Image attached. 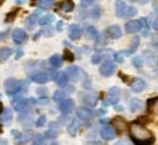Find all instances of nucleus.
Returning <instances> with one entry per match:
<instances>
[{"label": "nucleus", "mask_w": 158, "mask_h": 145, "mask_svg": "<svg viewBox=\"0 0 158 145\" xmlns=\"http://www.w3.org/2000/svg\"><path fill=\"white\" fill-rule=\"evenodd\" d=\"M129 132H130V139L133 141L136 145H149L155 141L152 134L145 126H142L139 122L130 123Z\"/></svg>", "instance_id": "f257e3e1"}, {"label": "nucleus", "mask_w": 158, "mask_h": 145, "mask_svg": "<svg viewBox=\"0 0 158 145\" xmlns=\"http://www.w3.org/2000/svg\"><path fill=\"white\" fill-rule=\"evenodd\" d=\"M21 87H22V82L18 81V79H15V78H9L5 81L6 92L9 95H13V94H16V92H19Z\"/></svg>", "instance_id": "f03ea898"}, {"label": "nucleus", "mask_w": 158, "mask_h": 145, "mask_svg": "<svg viewBox=\"0 0 158 145\" xmlns=\"http://www.w3.org/2000/svg\"><path fill=\"white\" fill-rule=\"evenodd\" d=\"M59 110L63 113V114H70V113L75 110V103L73 100L70 98H63L62 101H59Z\"/></svg>", "instance_id": "7ed1b4c3"}, {"label": "nucleus", "mask_w": 158, "mask_h": 145, "mask_svg": "<svg viewBox=\"0 0 158 145\" xmlns=\"http://www.w3.org/2000/svg\"><path fill=\"white\" fill-rule=\"evenodd\" d=\"M114 70H116V65L111 60L102 62L101 66H100V73H101L102 76H110V75H113Z\"/></svg>", "instance_id": "20e7f679"}, {"label": "nucleus", "mask_w": 158, "mask_h": 145, "mask_svg": "<svg viewBox=\"0 0 158 145\" xmlns=\"http://www.w3.org/2000/svg\"><path fill=\"white\" fill-rule=\"evenodd\" d=\"M76 116L81 120H91L92 117L95 116V112H92L91 107H79L78 110H76Z\"/></svg>", "instance_id": "39448f33"}, {"label": "nucleus", "mask_w": 158, "mask_h": 145, "mask_svg": "<svg viewBox=\"0 0 158 145\" xmlns=\"http://www.w3.org/2000/svg\"><path fill=\"white\" fill-rule=\"evenodd\" d=\"M12 106L16 112H25L29 106V98H15L12 101Z\"/></svg>", "instance_id": "423d86ee"}, {"label": "nucleus", "mask_w": 158, "mask_h": 145, "mask_svg": "<svg viewBox=\"0 0 158 145\" xmlns=\"http://www.w3.org/2000/svg\"><path fill=\"white\" fill-rule=\"evenodd\" d=\"M116 129H114V126H108V125H106L104 128L101 129V132H100V135H101V138L102 139H106V141H111L116 136Z\"/></svg>", "instance_id": "0eeeda50"}, {"label": "nucleus", "mask_w": 158, "mask_h": 145, "mask_svg": "<svg viewBox=\"0 0 158 145\" xmlns=\"http://www.w3.org/2000/svg\"><path fill=\"white\" fill-rule=\"evenodd\" d=\"M29 78H31V81L35 82V84H45V82L50 79V76H48L47 72H34Z\"/></svg>", "instance_id": "6e6552de"}, {"label": "nucleus", "mask_w": 158, "mask_h": 145, "mask_svg": "<svg viewBox=\"0 0 158 145\" xmlns=\"http://www.w3.org/2000/svg\"><path fill=\"white\" fill-rule=\"evenodd\" d=\"M12 38H13V41H15L16 44H23V43L27 41V38H28V35H27V32H25L23 29L16 28L13 31V34H12Z\"/></svg>", "instance_id": "1a4fd4ad"}, {"label": "nucleus", "mask_w": 158, "mask_h": 145, "mask_svg": "<svg viewBox=\"0 0 158 145\" xmlns=\"http://www.w3.org/2000/svg\"><path fill=\"white\" fill-rule=\"evenodd\" d=\"M124 29H126L127 34H135L142 29V23H141V21H129V22H126V25H124Z\"/></svg>", "instance_id": "9d476101"}, {"label": "nucleus", "mask_w": 158, "mask_h": 145, "mask_svg": "<svg viewBox=\"0 0 158 145\" xmlns=\"http://www.w3.org/2000/svg\"><path fill=\"white\" fill-rule=\"evenodd\" d=\"M147 88V82L141 78H136L132 81V84H130V89L133 91V92H142L143 89Z\"/></svg>", "instance_id": "9b49d317"}, {"label": "nucleus", "mask_w": 158, "mask_h": 145, "mask_svg": "<svg viewBox=\"0 0 158 145\" xmlns=\"http://www.w3.org/2000/svg\"><path fill=\"white\" fill-rule=\"evenodd\" d=\"M107 34H108V37L110 38H113V40H117L122 37V29H120V27L118 25H110L107 28Z\"/></svg>", "instance_id": "f8f14e48"}, {"label": "nucleus", "mask_w": 158, "mask_h": 145, "mask_svg": "<svg viewBox=\"0 0 158 145\" xmlns=\"http://www.w3.org/2000/svg\"><path fill=\"white\" fill-rule=\"evenodd\" d=\"M79 73H81V70H79L76 66H69L68 69H66V75H68V78L70 79V81H78Z\"/></svg>", "instance_id": "ddd939ff"}, {"label": "nucleus", "mask_w": 158, "mask_h": 145, "mask_svg": "<svg viewBox=\"0 0 158 145\" xmlns=\"http://www.w3.org/2000/svg\"><path fill=\"white\" fill-rule=\"evenodd\" d=\"M82 35V29H81V27L79 25H70L69 27V37L72 40H78L79 37Z\"/></svg>", "instance_id": "4468645a"}, {"label": "nucleus", "mask_w": 158, "mask_h": 145, "mask_svg": "<svg viewBox=\"0 0 158 145\" xmlns=\"http://www.w3.org/2000/svg\"><path fill=\"white\" fill-rule=\"evenodd\" d=\"M139 43H141V40H139V37H135V38L130 41V47L127 51H124L123 54H126V56H130V54H133L136 50H138V47H139Z\"/></svg>", "instance_id": "2eb2a0df"}, {"label": "nucleus", "mask_w": 158, "mask_h": 145, "mask_svg": "<svg viewBox=\"0 0 158 145\" xmlns=\"http://www.w3.org/2000/svg\"><path fill=\"white\" fill-rule=\"evenodd\" d=\"M118 95H120V89L113 87V88H110L108 91V97H110V101L108 103H111V104H116L118 101Z\"/></svg>", "instance_id": "dca6fc26"}, {"label": "nucleus", "mask_w": 158, "mask_h": 145, "mask_svg": "<svg viewBox=\"0 0 158 145\" xmlns=\"http://www.w3.org/2000/svg\"><path fill=\"white\" fill-rule=\"evenodd\" d=\"M13 117V113H12L10 109H5L3 112L0 113V122L2 123H9Z\"/></svg>", "instance_id": "f3484780"}, {"label": "nucleus", "mask_w": 158, "mask_h": 145, "mask_svg": "<svg viewBox=\"0 0 158 145\" xmlns=\"http://www.w3.org/2000/svg\"><path fill=\"white\" fill-rule=\"evenodd\" d=\"M124 119L123 117H114L113 119V126H114V129L117 130V132H122L124 128H126V125H124Z\"/></svg>", "instance_id": "a211bd4d"}, {"label": "nucleus", "mask_w": 158, "mask_h": 145, "mask_svg": "<svg viewBox=\"0 0 158 145\" xmlns=\"http://www.w3.org/2000/svg\"><path fill=\"white\" fill-rule=\"evenodd\" d=\"M129 109L130 112H139L142 109V101L139 98H132L129 103Z\"/></svg>", "instance_id": "6ab92c4d"}, {"label": "nucleus", "mask_w": 158, "mask_h": 145, "mask_svg": "<svg viewBox=\"0 0 158 145\" xmlns=\"http://www.w3.org/2000/svg\"><path fill=\"white\" fill-rule=\"evenodd\" d=\"M38 16H40V11H37L35 13H32V15H29V16L27 18V27L32 28L35 23H37V21H38Z\"/></svg>", "instance_id": "aec40b11"}, {"label": "nucleus", "mask_w": 158, "mask_h": 145, "mask_svg": "<svg viewBox=\"0 0 158 145\" xmlns=\"http://www.w3.org/2000/svg\"><path fill=\"white\" fill-rule=\"evenodd\" d=\"M48 63H50V66L53 67V69H57V67L62 65V57L59 56V54H53V56L50 57Z\"/></svg>", "instance_id": "412c9836"}, {"label": "nucleus", "mask_w": 158, "mask_h": 145, "mask_svg": "<svg viewBox=\"0 0 158 145\" xmlns=\"http://www.w3.org/2000/svg\"><path fill=\"white\" fill-rule=\"evenodd\" d=\"M136 13H138L136 7L126 5V7H124V11H123V16H122V18H132V16H135Z\"/></svg>", "instance_id": "4be33fe9"}, {"label": "nucleus", "mask_w": 158, "mask_h": 145, "mask_svg": "<svg viewBox=\"0 0 158 145\" xmlns=\"http://www.w3.org/2000/svg\"><path fill=\"white\" fill-rule=\"evenodd\" d=\"M12 54V49L9 47H3V49H0V62H6Z\"/></svg>", "instance_id": "5701e85b"}, {"label": "nucleus", "mask_w": 158, "mask_h": 145, "mask_svg": "<svg viewBox=\"0 0 158 145\" xmlns=\"http://www.w3.org/2000/svg\"><path fill=\"white\" fill-rule=\"evenodd\" d=\"M68 79H69V78H68V75H66V72H59L54 81H56L59 85L64 87V85H66V82H68Z\"/></svg>", "instance_id": "b1692460"}, {"label": "nucleus", "mask_w": 158, "mask_h": 145, "mask_svg": "<svg viewBox=\"0 0 158 145\" xmlns=\"http://www.w3.org/2000/svg\"><path fill=\"white\" fill-rule=\"evenodd\" d=\"M124 7H126V3H124L123 0H117V2H116V15H117L118 18L123 16Z\"/></svg>", "instance_id": "393cba45"}, {"label": "nucleus", "mask_w": 158, "mask_h": 145, "mask_svg": "<svg viewBox=\"0 0 158 145\" xmlns=\"http://www.w3.org/2000/svg\"><path fill=\"white\" fill-rule=\"evenodd\" d=\"M84 101H85V104H86V106L88 107H94L97 104V95H92V94H88V95H85L84 97Z\"/></svg>", "instance_id": "a878e982"}, {"label": "nucleus", "mask_w": 158, "mask_h": 145, "mask_svg": "<svg viewBox=\"0 0 158 145\" xmlns=\"http://www.w3.org/2000/svg\"><path fill=\"white\" fill-rule=\"evenodd\" d=\"M148 110L152 113H158V97L157 98H151L148 101Z\"/></svg>", "instance_id": "bb28decb"}, {"label": "nucleus", "mask_w": 158, "mask_h": 145, "mask_svg": "<svg viewBox=\"0 0 158 145\" xmlns=\"http://www.w3.org/2000/svg\"><path fill=\"white\" fill-rule=\"evenodd\" d=\"M78 128H79L78 120H72V122H70V125H69V128H68L69 134L72 135V136H75V135H76V132H78Z\"/></svg>", "instance_id": "cd10ccee"}, {"label": "nucleus", "mask_w": 158, "mask_h": 145, "mask_svg": "<svg viewBox=\"0 0 158 145\" xmlns=\"http://www.w3.org/2000/svg\"><path fill=\"white\" fill-rule=\"evenodd\" d=\"M62 11L63 12H70V11H73V2L72 0H66V2H63L62 5Z\"/></svg>", "instance_id": "c85d7f7f"}, {"label": "nucleus", "mask_w": 158, "mask_h": 145, "mask_svg": "<svg viewBox=\"0 0 158 145\" xmlns=\"http://www.w3.org/2000/svg\"><path fill=\"white\" fill-rule=\"evenodd\" d=\"M53 19H54V16L53 15H45V16H43V18H40L38 19V22H40V25H48V23H51L53 22Z\"/></svg>", "instance_id": "c756f323"}, {"label": "nucleus", "mask_w": 158, "mask_h": 145, "mask_svg": "<svg viewBox=\"0 0 158 145\" xmlns=\"http://www.w3.org/2000/svg\"><path fill=\"white\" fill-rule=\"evenodd\" d=\"M54 3V0H38V6L41 9H48Z\"/></svg>", "instance_id": "7c9ffc66"}, {"label": "nucleus", "mask_w": 158, "mask_h": 145, "mask_svg": "<svg viewBox=\"0 0 158 145\" xmlns=\"http://www.w3.org/2000/svg\"><path fill=\"white\" fill-rule=\"evenodd\" d=\"M86 35H88V38H95L98 32H97V29L94 27H86Z\"/></svg>", "instance_id": "2f4dec72"}, {"label": "nucleus", "mask_w": 158, "mask_h": 145, "mask_svg": "<svg viewBox=\"0 0 158 145\" xmlns=\"http://www.w3.org/2000/svg\"><path fill=\"white\" fill-rule=\"evenodd\" d=\"M53 98H54V101H62L63 98H66V92L59 89V91H56V92H54V97H53Z\"/></svg>", "instance_id": "473e14b6"}, {"label": "nucleus", "mask_w": 158, "mask_h": 145, "mask_svg": "<svg viewBox=\"0 0 158 145\" xmlns=\"http://www.w3.org/2000/svg\"><path fill=\"white\" fill-rule=\"evenodd\" d=\"M101 60H102V53H95V54H92V57H91V62H92L94 65L101 63Z\"/></svg>", "instance_id": "72a5a7b5"}, {"label": "nucleus", "mask_w": 158, "mask_h": 145, "mask_svg": "<svg viewBox=\"0 0 158 145\" xmlns=\"http://www.w3.org/2000/svg\"><path fill=\"white\" fill-rule=\"evenodd\" d=\"M133 66H135L136 69H141V67L143 66V59H142V57H139V56L133 57Z\"/></svg>", "instance_id": "f704fd0d"}, {"label": "nucleus", "mask_w": 158, "mask_h": 145, "mask_svg": "<svg viewBox=\"0 0 158 145\" xmlns=\"http://www.w3.org/2000/svg\"><path fill=\"white\" fill-rule=\"evenodd\" d=\"M141 23H142V34L143 35H148V29H149V25H148V21H147V18H142L141 19Z\"/></svg>", "instance_id": "c9c22d12"}, {"label": "nucleus", "mask_w": 158, "mask_h": 145, "mask_svg": "<svg viewBox=\"0 0 158 145\" xmlns=\"http://www.w3.org/2000/svg\"><path fill=\"white\" fill-rule=\"evenodd\" d=\"M95 45L97 47H100V45H104L106 44V40H104V35H102V34H98V35H97L95 37Z\"/></svg>", "instance_id": "e433bc0d"}, {"label": "nucleus", "mask_w": 158, "mask_h": 145, "mask_svg": "<svg viewBox=\"0 0 158 145\" xmlns=\"http://www.w3.org/2000/svg\"><path fill=\"white\" fill-rule=\"evenodd\" d=\"M32 142H34V144H43V142H44V136H43V135H35L34 136V139H32Z\"/></svg>", "instance_id": "4c0bfd02"}, {"label": "nucleus", "mask_w": 158, "mask_h": 145, "mask_svg": "<svg viewBox=\"0 0 158 145\" xmlns=\"http://www.w3.org/2000/svg\"><path fill=\"white\" fill-rule=\"evenodd\" d=\"M89 15H91L92 18H94V19H97V18H98L100 15H101V11H100L98 7H95L94 11H91V12H89Z\"/></svg>", "instance_id": "58836bf2"}, {"label": "nucleus", "mask_w": 158, "mask_h": 145, "mask_svg": "<svg viewBox=\"0 0 158 145\" xmlns=\"http://www.w3.org/2000/svg\"><path fill=\"white\" fill-rule=\"evenodd\" d=\"M41 34H44V35H47V37H50L51 34H53V28H51V27H45V28L41 31Z\"/></svg>", "instance_id": "ea45409f"}, {"label": "nucleus", "mask_w": 158, "mask_h": 145, "mask_svg": "<svg viewBox=\"0 0 158 145\" xmlns=\"http://www.w3.org/2000/svg\"><path fill=\"white\" fill-rule=\"evenodd\" d=\"M45 120H47V119H45V116H41L38 120H37V123H35V125H37L38 128H41V126H44V125H45Z\"/></svg>", "instance_id": "a19ab883"}, {"label": "nucleus", "mask_w": 158, "mask_h": 145, "mask_svg": "<svg viewBox=\"0 0 158 145\" xmlns=\"http://www.w3.org/2000/svg\"><path fill=\"white\" fill-rule=\"evenodd\" d=\"M94 3V0H81V5L84 6V7H88V6H91Z\"/></svg>", "instance_id": "79ce46f5"}, {"label": "nucleus", "mask_w": 158, "mask_h": 145, "mask_svg": "<svg viewBox=\"0 0 158 145\" xmlns=\"http://www.w3.org/2000/svg\"><path fill=\"white\" fill-rule=\"evenodd\" d=\"M12 135H13L15 139H21V132L19 130H12Z\"/></svg>", "instance_id": "37998d69"}, {"label": "nucleus", "mask_w": 158, "mask_h": 145, "mask_svg": "<svg viewBox=\"0 0 158 145\" xmlns=\"http://www.w3.org/2000/svg\"><path fill=\"white\" fill-rule=\"evenodd\" d=\"M57 73H59V72H56V70H50V72H48L50 79H53V81H54V79H56V76H57Z\"/></svg>", "instance_id": "c03bdc74"}, {"label": "nucleus", "mask_w": 158, "mask_h": 145, "mask_svg": "<svg viewBox=\"0 0 158 145\" xmlns=\"http://www.w3.org/2000/svg\"><path fill=\"white\" fill-rule=\"evenodd\" d=\"M64 57H66L68 60H73V56L70 54V51H66V54H64Z\"/></svg>", "instance_id": "a18cd8bd"}, {"label": "nucleus", "mask_w": 158, "mask_h": 145, "mask_svg": "<svg viewBox=\"0 0 158 145\" xmlns=\"http://www.w3.org/2000/svg\"><path fill=\"white\" fill-rule=\"evenodd\" d=\"M152 27H154V29H155V31H157V32H158V18H157V19H155V21H154Z\"/></svg>", "instance_id": "49530a36"}, {"label": "nucleus", "mask_w": 158, "mask_h": 145, "mask_svg": "<svg viewBox=\"0 0 158 145\" xmlns=\"http://www.w3.org/2000/svg\"><path fill=\"white\" fill-rule=\"evenodd\" d=\"M38 94H40V95H45V94H47V89H45V88H43V89L40 88V89H38Z\"/></svg>", "instance_id": "de8ad7c7"}, {"label": "nucleus", "mask_w": 158, "mask_h": 145, "mask_svg": "<svg viewBox=\"0 0 158 145\" xmlns=\"http://www.w3.org/2000/svg\"><path fill=\"white\" fill-rule=\"evenodd\" d=\"M6 37H7V31H5V32L0 34V40H5Z\"/></svg>", "instance_id": "09e8293b"}, {"label": "nucleus", "mask_w": 158, "mask_h": 145, "mask_svg": "<svg viewBox=\"0 0 158 145\" xmlns=\"http://www.w3.org/2000/svg\"><path fill=\"white\" fill-rule=\"evenodd\" d=\"M116 60H117V62H123V56H122V54H116Z\"/></svg>", "instance_id": "8fccbe9b"}, {"label": "nucleus", "mask_w": 158, "mask_h": 145, "mask_svg": "<svg viewBox=\"0 0 158 145\" xmlns=\"http://www.w3.org/2000/svg\"><path fill=\"white\" fill-rule=\"evenodd\" d=\"M22 54H23V51H22V50H18V51H16V59L22 57Z\"/></svg>", "instance_id": "3c124183"}, {"label": "nucleus", "mask_w": 158, "mask_h": 145, "mask_svg": "<svg viewBox=\"0 0 158 145\" xmlns=\"http://www.w3.org/2000/svg\"><path fill=\"white\" fill-rule=\"evenodd\" d=\"M63 28V22H57V31H62Z\"/></svg>", "instance_id": "603ef678"}, {"label": "nucleus", "mask_w": 158, "mask_h": 145, "mask_svg": "<svg viewBox=\"0 0 158 145\" xmlns=\"http://www.w3.org/2000/svg\"><path fill=\"white\" fill-rule=\"evenodd\" d=\"M97 114H100V116H104V114H106V110H98V112H97Z\"/></svg>", "instance_id": "864d4df0"}, {"label": "nucleus", "mask_w": 158, "mask_h": 145, "mask_svg": "<svg viewBox=\"0 0 158 145\" xmlns=\"http://www.w3.org/2000/svg\"><path fill=\"white\" fill-rule=\"evenodd\" d=\"M40 103H41V104H47V98H41V100H40Z\"/></svg>", "instance_id": "5fc2aeb1"}, {"label": "nucleus", "mask_w": 158, "mask_h": 145, "mask_svg": "<svg viewBox=\"0 0 158 145\" xmlns=\"http://www.w3.org/2000/svg\"><path fill=\"white\" fill-rule=\"evenodd\" d=\"M139 3H142V5H145V3H148V0H138Z\"/></svg>", "instance_id": "6e6d98bb"}, {"label": "nucleus", "mask_w": 158, "mask_h": 145, "mask_svg": "<svg viewBox=\"0 0 158 145\" xmlns=\"http://www.w3.org/2000/svg\"><path fill=\"white\" fill-rule=\"evenodd\" d=\"M154 44H155V47H157V49H158V38L155 40V43H154Z\"/></svg>", "instance_id": "4d7b16f0"}, {"label": "nucleus", "mask_w": 158, "mask_h": 145, "mask_svg": "<svg viewBox=\"0 0 158 145\" xmlns=\"http://www.w3.org/2000/svg\"><path fill=\"white\" fill-rule=\"evenodd\" d=\"M3 112V106H2V103H0V113Z\"/></svg>", "instance_id": "13d9d810"}, {"label": "nucleus", "mask_w": 158, "mask_h": 145, "mask_svg": "<svg viewBox=\"0 0 158 145\" xmlns=\"http://www.w3.org/2000/svg\"><path fill=\"white\" fill-rule=\"evenodd\" d=\"M3 2H5V0H0V6L3 5Z\"/></svg>", "instance_id": "bf43d9fd"}, {"label": "nucleus", "mask_w": 158, "mask_h": 145, "mask_svg": "<svg viewBox=\"0 0 158 145\" xmlns=\"http://www.w3.org/2000/svg\"><path fill=\"white\" fill-rule=\"evenodd\" d=\"M157 65H158V59H157ZM157 70H158V66H157Z\"/></svg>", "instance_id": "052dcab7"}]
</instances>
